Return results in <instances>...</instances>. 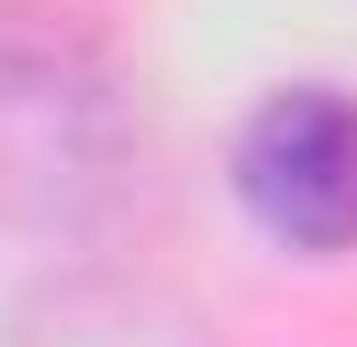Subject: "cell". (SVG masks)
<instances>
[{
    "label": "cell",
    "instance_id": "obj_1",
    "mask_svg": "<svg viewBox=\"0 0 357 347\" xmlns=\"http://www.w3.org/2000/svg\"><path fill=\"white\" fill-rule=\"evenodd\" d=\"M126 174V97L107 49L0 0V222H87Z\"/></svg>",
    "mask_w": 357,
    "mask_h": 347
},
{
    "label": "cell",
    "instance_id": "obj_2",
    "mask_svg": "<svg viewBox=\"0 0 357 347\" xmlns=\"http://www.w3.org/2000/svg\"><path fill=\"white\" fill-rule=\"evenodd\" d=\"M241 203L290 251H348L357 241V97L290 87L241 135Z\"/></svg>",
    "mask_w": 357,
    "mask_h": 347
},
{
    "label": "cell",
    "instance_id": "obj_3",
    "mask_svg": "<svg viewBox=\"0 0 357 347\" xmlns=\"http://www.w3.org/2000/svg\"><path fill=\"white\" fill-rule=\"evenodd\" d=\"M20 347H203V328L145 280H68L20 318Z\"/></svg>",
    "mask_w": 357,
    "mask_h": 347
}]
</instances>
